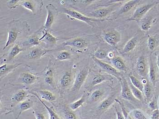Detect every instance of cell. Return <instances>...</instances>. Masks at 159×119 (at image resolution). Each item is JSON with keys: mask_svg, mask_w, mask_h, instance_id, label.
Here are the masks:
<instances>
[{"mask_svg": "<svg viewBox=\"0 0 159 119\" xmlns=\"http://www.w3.org/2000/svg\"><path fill=\"white\" fill-rule=\"evenodd\" d=\"M10 24V27L8 30L7 39L5 46L3 49V50L14 43L21 32H23V29L28 27V24L25 21H14Z\"/></svg>", "mask_w": 159, "mask_h": 119, "instance_id": "cell-1", "label": "cell"}, {"mask_svg": "<svg viewBox=\"0 0 159 119\" xmlns=\"http://www.w3.org/2000/svg\"><path fill=\"white\" fill-rule=\"evenodd\" d=\"M157 3V2H155L145 4L137 7L131 16L126 20V21H136V22L140 21L146 15V14Z\"/></svg>", "mask_w": 159, "mask_h": 119, "instance_id": "cell-2", "label": "cell"}, {"mask_svg": "<svg viewBox=\"0 0 159 119\" xmlns=\"http://www.w3.org/2000/svg\"><path fill=\"white\" fill-rule=\"evenodd\" d=\"M62 13L66 14L72 18L85 22L86 24L92 26H93L94 25L93 22L103 21V20L97 19L88 17L86 15L82 14L74 10L66 8L63 9Z\"/></svg>", "mask_w": 159, "mask_h": 119, "instance_id": "cell-3", "label": "cell"}, {"mask_svg": "<svg viewBox=\"0 0 159 119\" xmlns=\"http://www.w3.org/2000/svg\"><path fill=\"white\" fill-rule=\"evenodd\" d=\"M119 3L114 4L110 6L98 9L92 12L88 13L86 16L97 19L103 20L119 6Z\"/></svg>", "mask_w": 159, "mask_h": 119, "instance_id": "cell-4", "label": "cell"}, {"mask_svg": "<svg viewBox=\"0 0 159 119\" xmlns=\"http://www.w3.org/2000/svg\"><path fill=\"white\" fill-rule=\"evenodd\" d=\"M48 11V16L44 25V29L49 30L51 29L55 20L58 16V11L56 7L53 4L49 3L46 6Z\"/></svg>", "mask_w": 159, "mask_h": 119, "instance_id": "cell-5", "label": "cell"}, {"mask_svg": "<svg viewBox=\"0 0 159 119\" xmlns=\"http://www.w3.org/2000/svg\"><path fill=\"white\" fill-rule=\"evenodd\" d=\"M104 41L113 47L116 46L121 40V35L118 30H113L105 31L102 35Z\"/></svg>", "mask_w": 159, "mask_h": 119, "instance_id": "cell-6", "label": "cell"}, {"mask_svg": "<svg viewBox=\"0 0 159 119\" xmlns=\"http://www.w3.org/2000/svg\"><path fill=\"white\" fill-rule=\"evenodd\" d=\"M92 58L93 61L96 63V64L99 66L104 71L108 73L111 75L115 76L119 80L121 79L122 77V75L120 73L119 71L116 69L113 66L110 65L109 64L102 62L101 60H98L93 56H92Z\"/></svg>", "mask_w": 159, "mask_h": 119, "instance_id": "cell-7", "label": "cell"}, {"mask_svg": "<svg viewBox=\"0 0 159 119\" xmlns=\"http://www.w3.org/2000/svg\"><path fill=\"white\" fill-rule=\"evenodd\" d=\"M89 72V69L87 67L83 68L79 71L75 80L72 88V91L74 92L79 91L86 80Z\"/></svg>", "mask_w": 159, "mask_h": 119, "instance_id": "cell-8", "label": "cell"}, {"mask_svg": "<svg viewBox=\"0 0 159 119\" xmlns=\"http://www.w3.org/2000/svg\"><path fill=\"white\" fill-rule=\"evenodd\" d=\"M119 81L121 84V95L122 98L132 102H136V101H138V100H137L132 94L131 89L129 85L128 81L125 79V78L122 76Z\"/></svg>", "mask_w": 159, "mask_h": 119, "instance_id": "cell-9", "label": "cell"}, {"mask_svg": "<svg viewBox=\"0 0 159 119\" xmlns=\"http://www.w3.org/2000/svg\"><path fill=\"white\" fill-rule=\"evenodd\" d=\"M136 69L137 72L143 77H146L149 72L147 60L144 56L138 58L136 63Z\"/></svg>", "mask_w": 159, "mask_h": 119, "instance_id": "cell-10", "label": "cell"}, {"mask_svg": "<svg viewBox=\"0 0 159 119\" xmlns=\"http://www.w3.org/2000/svg\"><path fill=\"white\" fill-rule=\"evenodd\" d=\"M64 46H69L77 49H84L88 46L85 39L82 37H76L74 39L68 40L63 43Z\"/></svg>", "mask_w": 159, "mask_h": 119, "instance_id": "cell-11", "label": "cell"}, {"mask_svg": "<svg viewBox=\"0 0 159 119\" xmlns=\"http://www.w3.org/2000/svg\"><path fill=\"white\" fill-rule=\"evenodd\" d=\"M41 1H23L21 6L31 11L34 14H37L38 9L40 10L39 6H43V2Z\"/></svg>", "mask_w": 159, "mask_h": 119, "instance_id": "cell-12", "label": "cell"}, {"mask_svg": "<svg viewBox=\"0 0 159 119\" xmlns=\"http://www.w3.org/2000/svg\"><path fill=\"white\" fill-rule=\"evenodd\" d=\"M51 51H52V50H48L41 48H36L30 52V53L27 55L26 57L27 58L30 59H37L42 57L45 54Z\"/></svg>", "mask_w": 159, "mask_h": 119, "instance_id": "cell-13", "label": "cell"}, {"mask_svg": "<svg viewBox=\"0 0 159 119\" xmlns=\"http://www.w3.org/2000/svg\"><path fill=\"white\" fill-rule=\"evenodd\" d=\"M112 64L119 71L126 72L127 67L121 57H113L111 60Z\"/></svg>", "mask_w": 159, "mask_h": 119, "instance_id": "cell-14", "label": "cell"}, {"mask_svg": "<svg viewBox=\"0 0 159 119\" xmlns=\"http://www.w3.org/2000/svg\"><path fill=\"white\" fill-rule=\"evenodd\" d=\"M140 1L138 0H131L128 1L124 4L120 8V10L118 12V15H121L123 14L126 13L130 11L132 9L134 8L136 5L138 4Z\"/></svg>", "mask_w": 159, "mask_h": 119, "instance_id": "cell-15", "label": "cell"}, {"mask_svg": "<svg viewBox=\"0 0 159 119\" xmlns=\"http://www.w3.org/2000/svg\"><path fill=\"white\" fill-rule=\"evenodd\" d=\"M149 79L150 81L154 86H156V82H157V74L156 68L153 62L152 59L150 57V62H149Z\"/></svg>", "mask_w": 159, "mask_h": 119, "instance_id": "cell-16", "label": "cell"}, {"mask_svg": "<svg viewBox=\"0 0 159 119\" xmlns=\"http://www.w3.org/2000/svg\"><path fill=\"white\" fill-rule=\"evenodd\" d=\"M39 40L40 42H43L50 45H55L58 39L50 34L48 30H45L43 36L40 38Z\"/></svg>", "mask_w": 159, "mask_h": 119, "instance_id": "cell-17", "label": "cell"}, {"mask_svg": "<svg viewBox=\"0 0 159 119\" xmlns=\"http://www.w3.org/2000/svg\"><path fill=\"white\" fill-rule=\"evenodd\" d=\"M137 42H138V39L136 37H133L129 39L128 42H126L125 46L124 47L122 50V53H127L133 51L136 47Z\"/></svg>", "mask_w": 159, "mask_h": 119, "instance_id": "cell-18", "label": "cell"}, {"mask_svg": "<svg viewBox=\"0 0 159 119\" xmlns=\"http://www.w3.org/2000/svg\"><path fill=\"white\" fill-rule=\"evenodd\" d=\"M21 64V63L16 64L14 65H8L5 64L1 66H0V76H1V78L2 76H4L7 74L9 73L10 72L15 69Z\"/></svg>", "mask_w": 159, "mask_h": 119, "instance_id": "cell-19", "label": "cell"}, {"mask_svg": "<svg viewBox=\"0 0 159 119\" xmlns=\"http://www.w3.org/2000/svg\"><path fill=\"white\" fill-rule=\"evenodd\" d=\"M37 77L30 73H23L21 74V80L23 83L31 85L36 81Z\"/></svg>", "mask_w": 159, "mask_h": 119, "instance_id": "cell-20", "label": "cell"}, {"mask_svg": "<svg viewBox=\"0 0 159 119\" xmlns=\"http://www.w3.org/2000/svg\"><path fill=\"white\" fill-rule=\"evenodd\" d=\"M72 80V74L69 71L66 72L60 80V84L61 86L64 88L67 87L71 83Z\"/></svg>", "mask_w": 159, "mask_h": 119, "instance_id": "cell-21", "label": "cell"}, {"mask_svg": "<svg viewBox=\"0 0 159 119\" xmlns=\"http://www.w3.org/2000/svg\"><path fill=\"white\" fill-rule=\"evenodd\" d=\"M37 36L33 35L28 37V39L23 43L25 47H30L40 45V40Z\"/></svg>", "mask_w": 159, "mask_h": 119, "instance_id": "cell-22", "label": "cell"}, {"mask_svg": "<svg viewBox=\"0 0 159 119\" xmlns=\"http://www.w3.org/2000/svg\"><path fill=\"white\" fill-rule=\"evenodd\" d=\"M32 94H33V95H35V96L37 97V99H38V100H39V101L42 103V104L44 106V107L46 108L47 111H48V113L49 118H50V119H61L60 118L59 116L56 114L55 112L53 110H52L51 108L48 107L47 105H46V104L44 103V101H43V100H42V99H41V98H39V96H38L37 94L34 93H32Z\"/></svg>", "mask_w": 159, "mask_h": 119, "instance_id": "cell-23", "label": "cell"}, {"mask_svg": "<svg viewBox=\"0 0 159 119\" xmlns=\"http://www.w3.org/2000/svg\"><path fill=\"white\" fill-rule=\"evenodd\" d=\"M115 100V99L113 98V96H109L102 102L98 108L100 110H107L112 105L113 103L114 102Z\"/></svg>", "mask_w": 159, "mask_h": 119, "instance_id": "cell-24", "label": "cell"}, {"mask_svg": "<svg viewBox=\"0 0 159 119\" xmlns=\"http://www.w3.org/2000/svg\"><path fill=\"white\" fill-rule=\"evenodd\" d=\"M128 84L129 88L131 89V92H132V94L134 95V97L138 101H143V96L142 92H141V90H139V89L135 87L131 83V82L130 83H128Z\"/></svg>", "mask_w": 159, "mask_h": 119, "instance_id": "cell-25", "label": "cell"}, {"mask_svg": "<svg viewBox=\"0 0 159 119\" xmlns=\"http://www.w3.org/2000/svg\"><path fill=\"white\" fill-rule=\"evenodd\" d=\"M39 93L42 99L46 101H52L56 100V97L52 93L47 90H40Z\"/></svg>", "mask_w": 159, "mask_h": 119, "instance_id": "cell-26", "label": "cell"}, {"mask_svg": "<svg viewBox=\"0 0 159 119\" xmlns=\"http://www.w3.org/2000/svg\"><path fill=\"white\" fill-rule=\"evenodd\" d=\"M22 49L20 48L18 44H16L11 50L8 57V61H11L15 57L18 55L20 52H22Z\"/></svg>", "mask_w": 159, "mask_h": 119, "instance_id": "cell-27", "label": "cell"}, {"mask_svg": "<svg viewBox=\"0 0 159 119\" xmlns=\"http://www.w3.org/2000/svg\"><path fill=\"white\" fill-rule=\"evenodd\" d=\"M108 77L107 76L102 74H97L94 76L92 79V86H95L97 85L102 83L107 80Z\"/></svg>", "mask_w": 159, "mask_h": 119, "instance_id": "cell-28", "label": "cell"}, {"mask_svg": "<svg viewBox=\"0 0 159 119\" xmlns=\"http://www.w3.org/2000/svg\"><path fill=\"white\" fill-rule=\"evenodd\" d=\"M129 79L130 82L135 87L141 90V92H143V89H144L143 84L141 83V81L134 76L129 75Z\"/></svg>", "mask_w": 159, "mask_h": 119, "instance_id": "cell-29", "label": "cell"}, {"mask_svg": "<svg viewBox=\"0 0 159 119\" xmlns=\"http://www.w3.org/2000/svg\"><path fill=\"white\" fill-rule=\"evenodd\" d=\"M32 102L31 101H25L21 102L19 106V114L18 117L20 116L22 112L26 111L30 109L32 106Z\"/></svg>", "mask_w": 159, "mask_h": 119, "instance_id": "cell-30", "label": "cell"}, {"mask_svg": "<svg viewBox=\"0 0 159 119\" xmlns=\"http://www.w3.org/2000/svg\"><path fill=\"white\" fill-rule=\"evenodd\" d=\"M86 97L85 95H82V97L79 100H77V101H75V102H73V103L70 105V109L74 111V110H76L79 107H81L86 101Z\"/></svg>", "mask_w": 159, "mask_h": 119, "instance_id": "cell-31", "label": "cell"}, {"mask_svg": "<svg viewBox=\"0 0 159 119\" xmlns=\"http://www.w3.org/2000/svg\"><path fill=\"white\" fill-rule=\"evenodd\" d=\"M144 89H143V92L144 95L146 96L147 100H150L152 97V87L151 85L147 81H146L144 83Z\"/></svg>", "mask_w": 159, "mask_h": 119, "instance_id": "cell-32", "label": "cell"}, {"mask_svg": "<svg viewBox=\"0 0 159 119\" xmlns=\"http://www.w3.org/2000/svg\"><path fill=\"white\" fill-rule=\"evenodd\" d=\"M152 17H148L142 21L141 25V30L144 31H148L152 26Z\"/></svg>", "mask_w": 159, "mask_h": 119, "instance_id": "cell-33", "label": "cell"}, {"mask_svg": "<svg viewBox=\"0 0 159 119\" xmlns=\"http://www.w3.org/2000/svg\"><path fill=\"white\" fill-rule=\"evenodd\" d=\"M108 56L107 52L102 49H98L94 53L93 57L99 60L105 59Z\"/></svg>", "mask_w": 159, "mask_h": 119, "instance_id": "cell-34", "label": "cell"}, {"mask_svg": "<svg viewBox=\"0 0 159 119\" xmlns=\"http://www.w3.org/2000/svg\"><path fill=\"white\" fill-rule=\"evenodd\" d=\"M157 46V41L155 37L149 36L147 40V46L148 49L151 52H152L155 50Z\"/></svg>", "mask_w": 159, "mask_h": 119, "instance_id": "cell-35", "label": "cell"}, {"mask_svg": "<svg viewBox=\"0 0 159 119\" xmlns=\"http://www.w3.org/2000/svg\"><path fill=\"white\" fill-rule=\"evenodd\" d=\"M25 96H26V92L24 90L21 89V90H19L15 94L13 99L16 102H20L24 100Z\"/></svg>", "mask_w": 159, "mask_h": 119, "instance_id": "cell-36", "label": "cell"}, {"mask_svg": "<svg viewBox=\"0 0 159 119\" xmlns=\"http://www.w3.org/2000/svg\"><path fill=\"white\" fill-rule=\"evenodd\" d=\"M57 58L58 61H60L69 60L71 58V54L67 51H62L58 54Z\"/></svg>", "mask_w": 159, "mask_h": 119, "instance_id": "cell-37", "label": "cell"}, {"mask_svg": "<svg viewBox=\"0 0 159 119\" xmlns=\"http://www.w3.org/2000/svg\"><path fill=\"white\" fill-rule=\"evenodd\" d=\"M103 95V93L100 89H97L92 92L90 99L92 101H97L101 99Z\"/></svg>", "mask_w": 159, "mask_h": 119, "instance_id": "cell-38", "label": "cell"}, {"mask_svg": "<svg viewBox=\"0 0 159 119\" xmlns=\"http://www.w3.org/2000/svg\"><path fill=\"white\" fill-rule=\"evenodd\" d=\"M22 1H21V0H10V1H7V6L10 9L15 8L18 6L19 5L21 4Z\"/></svg>", "mask_w": 159, "mask_h": 119, "instance_id": "cell-39", "label": "cell"}, {"mask_svg": "<svg viewBox=\"0 0 159 119\" xmlns=\"http://www.w3.org/2000/svg\"><path fill=\"white\" fill-rule=\"evenodd\" d=\"M133 116L135 119H147L143 113L138 110L133 111Z\"/></svg>", "mask_w": 159, "mask_h": 119, "instance_id": "cell-40", "label": "cell"}, {"mask_svg": "<svg viewBox=\"0 0 159 119\" xmlns=\"http://www.w3.org/2000/svg\"><path fill=\"white\" fill-rule=\"evenodd\" d=\"M65 116L66 119H77L75 115L73 112L70 111L66 112L65 113Z\"/></svg>", "mask_w": 159, "mask_h": 119, "instance_id": "cell-41", "label": "cell"}, {"mask_svg": "<svg viewBox=\"0 0 159 119\" xmlns=\"http://www.w3.org/2000/svg\"><path fill=\"white\" fill-rule=\"evenodd\" d=\"M152 119H159V111L158 109H156L153 111L152 116Z\"/></svg>", "mask_w": 159, "mask_h": 119, "instance_id": "cell-42", "label": "cell"}, {"mask_svg": "<svg viewBox=\"0 0 159 119\" xmlns=\"http://www.w3.org/2000/svg\"><path fill=\"white\" fill-rule=\"evenodd\" d=\"M45 81L46 83L49 85L52 84L53 81V76H45Z\"/></svg>", "mask_w": 159, "mask_h": 119, "instance_id": "cell-43", "label": "cell"}, {"mask_svg": "<svg viewBox=\"0 0 159 119\" xmlns=\"http://www.w3.org/2000/svg\"><path fill=\"white\" fill-rule=\"evenodd\" d=\"M35 116L37 119H46L44 115L41 113L35 112Z\"/></svg>", "mask_w": 159, "mask_h": 119, "instance_id": "cell-44", "label": "cell"}, {"mask_svg": "<svg viewBox=\"0 0 159 119\" xmlns=\"http://www.w3.org/2000/svg\"><path fill=\"white\" fill-rule=\"evenodd\" d=\"M45 76H53V72L52 70L51 69L48 70L45 74Z\"/></svg>", "mask_w": 159, "mask_h": 119, "instance_id": "cell-45", "label": "cell"}, {"mask_svg": "<svg viewBox=\"0 0 159 119\" xmlns=\"http://www.w3.org/2000/svg\"><path fill=\"white\" fill-rule=\"evenodd\" d=\"M117 119H125L121 112H120L119 110H116Z\"/></svg>", "mask_w": 159, "mask_h": 119, "instance_id": "cell-46", "label": "cell"}, {"mask_svg": "<svg viewBox=\"0 0 159 119\" xmlns=\"http://www.w3.org/2000/svg\"><path fill=\"white\" fill-rule=\"evenodd\" d=\"M95 1H80V2L83 3V4H89L92 3L93 2H95Z\"/></svg>", "mask_w": 159, "mask_h": 119, "instance_id": "cell-47", "label": "cell"}, {"mask_svg": "<svg viewBox=\"0 0 159 119\" xmlns=\"http://www.w3.org/2000/svg\"><path fill=\"white\" fill-rule=\"evenodd\" d=\"M150 107L152 108H155V103H154V102H151V103H150Z\"/></svg>", "mask_w": 159, "mask_h": 119, "instance_id": "cell-48", "label": "cell"}, {"mask_svg": "<svg viewBox=\"0 0 159 119\" xmlns=\"http://www.w3.org/2000/svg\"><path fill=\"white\" fill-rule=\"evenodd\" d=\"M157 64L159 71V53L157 57Z\"/></svg>", "mask_w": 159, "mask_h": 119, "instance_id": "cell-49", "label": "cell"}]
</instances>
